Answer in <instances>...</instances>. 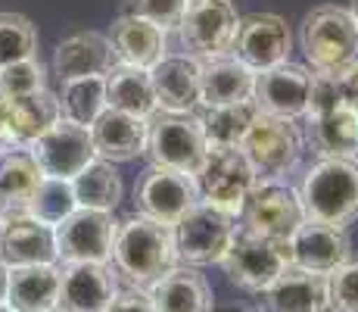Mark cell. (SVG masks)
<instances>
[{
  "label": "cell",
  "mask_w": 358,
  "mask_h": 312,
  "mask_svg": "<svg viewBox=\"0 0 358 312\" xmlns=\"http://www.w3.org/2000/svg\"><path fill=\"white\" fill-rule=\"evenodd\" d=\"M113 266L119 275L134 284V287H150L156 278L178 266V250L175 234L169 225L147 219V216H131L115 225L113 240Z\"/></svg>",
  "instance_id": "1"
},
{
  "label": "cell",
  "mask_w": 358,
  "mask_h": 312,
  "mask_svg": "<svg viewBox=\"0 0 358 312\" xmlns=\"http://www.w3.org/2000/svg\"><path fill=\"white\" fill-rule=\"evenodd\" d=\"M302 216L346 228L358 219V159L355 156H321L302 175L299 184Z\"/></svg>",
  "instance_id": "2"
},
{
  "label": "cell",
  "mask_w": 358,
  "mask_h": 312,
  "mask_svg": "<svg viewBox=\"0 0 358 312\" xmlns=\"http://www.w3.org/2000/svg\"><path fill=\"white\" fill-rule=\"evenodd\" d=\"M306 135L296 125V119H278V116L259 113L250 125L246 137L240 141V154L256 172V182H280L290 169H296Z\"/></svg>",
  "instance_id": "3"
},
{
  "label": "cell",
  "mask_w": 358,
  "mask_h": 312,
  "mask_svg": "<svg viewBox=\"0 0 358 312\" xmlns=\"http://www.w3.org/2000/svg\"><path fill=\"white\" fill-rule=\"evenodd\" d=\"M199 200L215 206L218 212L237 219L256 187V172L240 154V147H209L203 165L196 169Z\"/></svg>",
  "instance_id": "4"
},
{
  "label": "cell",
  "mask_w": 358,
  "mask_h": 312,
  "mask_svg": "<svg viewBox=\"0 0 358 312\" xmlns=\"http://www.w3.org/2000/svg\"><path fill=\"white\" fill-rule=\"evenodd\" d=\"M299 44L315 72H334L358 57V25L349 10L318 6L302 19Z\"/></svg>",
  "instance_id": "5"
},
{
  "label": "cell",
  "mask_w": 358,
  "mask_h": 312,
  "mask_svg": "<svg viewBox=\"0 0 358 312\" xmlns=\"http://www.w3.org/2000/svg\"><path fill=\"white\" fill-rule=\"evenodd\" d=\"M206 150H209V144H206L203 122L196 116L156 113L147 119V147H143V154L159 169L196 175V169L206 159Z\"/></svg>",
  "instance_id": "6"
},
{
  "label": "cell",
  "mask_w": 358,
  "mask_h": 312,
  "mask_svg": "<svg viewBox=\"0 0 358 312\" xmlns=\"http://www.w3.org/2000/svg\"><path fill=\"white\" fill-rule=\"evenodd\" d=\"M171 234H175L178 262H184V266H218L228 253L234 234H237V225L231 216L199 200L194 210H187L171 225Z\"/></svg>",
  "instance_id": "7"
},
{
  "label": "cell",
  "mask_w": 358,
  "mask_h": 312,
  "mask_svg": "<svg viewBox=\"0 0 358 312\" xmlns=\"http://www.w3.org/2000/svg\"><path fill=\"white\" fill-rule=\"evenodd\" d=\"M237 29L240 16L228 0H190L181 22H178L184 53L196 57L199 62L231 53Z\"/></svg>",
  "instance_id": "8"
},
{
  "label": "cell",
  "mask_w": 358,
  "mask_h": 312,
  "mask_svg": "<svg viewBox=\"0 0 358 312\" xmlns=\"http://www.w3.org/2000/svg\"><path fill=\"white\" fill-rule=\"evenodd\" d=\"M218 266L228 272V278L237 287L262 294L290 266V250H287L284 240H271V238L246 231V228H237L228 253H224V259Z\"/></svg>",
  "instance_id": "9"
},
{
  "label": "cell",
  "mask_w": 358,
  "mask_h": 312,
  "mask_svg": "<svg viewBox=\"0 0 358 312\" xmlns=\"http://www.w3.org/2000/svg\"><path fill=\"white\" fill-rule=\"evenodd\" d=\"M115 225L119 222H113V212L78 206L72 216H66L53 228L57 259L63 266H69V262H109Z\"/></svg>",
  "instance_id": "10"
},
{
  "label": "cell",
  "mask_w": 358,
  "mask_h": 312,
  "mask_svg": "<svg viewBox=\"0 0 358 312\" xmlns=\"http://www.w3.org/2000/svg\"><path fill=\"white\" fill-rule=\"evenodd\" d=\"M25 150H29L31 159L38 163L41 175L66 178V182H72L87 163L97 159L91 131H87L85 125H75L69 119H57L44 135L34 137Z\"/></svg>",
  "instance_id": "11"
},
{
  "label": "cell",
  "mask_w": 358,
  "mask_h": 312,
  "mask_svg": "<svg viewBox=\"0 0 358 312\" xmlns=\"http://www.w3.org/2000/svg\"><path fill=\"white\" fill-rule=\"evenodd\" d=\"M134 203H137L141 216L171 228L184 212L194 210L199 203L196 178L184 175V172H175V169L150 165L134 187Z\"/></svg>",
  "instance_id": "12"
},
{
  "label": "cell",
  "mask_w": 358,
  "mask_h": 312,
  "mask_svg": "<svg viewBox=\"0 0 358 312\" xmlns=\"http://www.w3.org/2000/svg\"><path fill=\"white\" fill-rule=\"evenodd\" d=\"M243 228L252 234H262V238L271 240H290V234L302 225V203L299 194L293 191L290 184L284 182H259L252 187L250 200H246L243 212Z\"/></svg>",
  "instance_id": "13"
},
{
  "label": "cell",
  "mask_w": 358,
  "mask_h": 312,
  "mask_svg": "<svg viewBox=\"0 0 358 312\" xmlns=\"http://www.w3.org/2000/svg\"><path fill=\"white\" fill-rule=\"evenodd\" d=\"M308 88H312V72L296 62H278L271 69L256 72L252 85V100L259 113L278 116V119H302L308 107Z\"/></svg>",
  "instance_id": "14"
},
{
  "label": "cell",
  "mask_w": 358,
  "mask_h": 312,
  "mask_svg": "<svg viewBox=\"0 0 358 312\" xmlns=\"http://www.w3.org/2000/svg\"><path fill=\"white\" fill-rule=\"evenodd\" d=\"M290 47L293 38L287 19H280L278 13H252V16L240 19L231 53L252 72H262V69H271L278 62H287Z\"/></svg>",
  "instance_id": "15"
},
{
  "label": "cell",
  "mask_w": 358,
  "mask_h": 312,
  "mask_svg": "<svg viewBox=\"0 0 358 312\" xmlns=\"http://www.w3.org/2000/svg\"><path fill=\"white\" fill-rule=\"evenodd\" d=\"M57 119V94H50L47 88L29 97H0V144L6 150H25Z\"/></svg>",
  "instance_id": "16"
},
{
  "label": "cell",
  "mask_w": 358,
  "mask_h": 312,
  "mask_svg": "<svg viewBox=\"0 0 358 312\" xmlns=\"http://www.w3.org/2000/svg\"><path fill=\"white\" fill-rule=\"evenodd\" d=\"M119 294V278L109 262H69L59 278V312H103Z\"/></svg>",
  "instance_id": "17"
},
{
  "label": "cell",
  "mask_w": 358,
  "mask_h": 312,
  "mask_svg": "<svg viewBox=\"0 0 358 312\" xmlns=\"http://www.w3.org/2000/svg\"><path fill=\"white\" fill-rule=\"evenodd\" d=\"M287 250H290V266L306 269V272L330 275L336 266H343L349 259V238L346 228L302 219V225L287 240Z\"/></svg>",
  "instance_id": "18"
},
{
  "label": "cell",
  "mask_w": 358,
  "mask_h": 312,
  "mask_svg": "<svg viewBox=\"0 0 358 312\" xmlns=\"http://www.w3.org/2000/svg\"><path fill=\"white\" fill-rule=\"evenodd\" d=\"M199 72L203 62L190 53H165V57L150 69V85L156 94V107L162 113H194L199 103Z\"/></svg>",
  "instance_id": "19"
},
{
  "label": "cell",
  "mask_w": 358,
  "mask_h": 312,
  "mask_svg": "<svg viewBox=\"0 0 358 312\" xmlns=\"http://www.w3.org/2000/svg\"><path fill=\"white\" fill-rule=\"evenodd\" d=\"M0 259L10 269L16 266H44L57 262L53 228L41 225L22 210L0 216Z\"/></svg>",
  "instance_id": "20"
},
{
  "label": "cell",
  "mask_w": 358,
  "mask_h": 312,
  "mask_svg": "<svg viewBox=\"0 0 358 312\" xmlns=\"http://www.w3.org/2000/svg\"><path fill=\"white\" fill-rule=\"evenodd\" d=\"M115 66V50L109 34L81 32L59 41L53 50V75L59 81L87 79V75H106Z\"/></svg>",
  "instance_id": "21"
},
{
  "label": "cell",
  "mask_w": 358,
  "mask_h": 312,
  "mask_svg": "<svg viewBox=\"0 0 358 312\" xmlns=\"http://www.w3.org/2000/svg\"><path fill=\"white\" fill-rule=\"evenodd\" d=\"M87 131H91L97 159H106L113 165L131 163L147 147V122L134 119L128 113H119V109H109V107L94 119V125Z\"/></svg>",
  "instance_id": "22"
},
{
  "label": "cell",
  "mask_w": 358,
  "mask_h": 312,
  "mask_svg": "<svg viewBox=\"0 0 358 312\" xmlns=\"http://www.w3.org/2000/svg\"><path fill=\"white\" fill-rule=\"evenodd\" d=\"M262 294L268 312H327V275L287 266Z\"/></svg>",
  "instance_id": "23"
},
{
  "label": "cell",
  "mask_w": 358,
  "mask_h": 312,
  "mask_svg": "<svg viewBox=\"0 0 358 312\" xmlns=\"http://www.w3.org/2000/svg\"><path fill=\"white\" fill-rule=\"evenodd\" d=\"M147 294L156 312H212V287L194 266H175Z\"/></svg>",
  "instance_id": "24"
},
{
  "label": "cell",
  "mask_w": 358,
  "mask_h": 312,
  "mask_svg": "<svg viewBox=\"0 0 358 312\" xmlns=\"http://www.w3.org/2000/svg\"><path fill=\"white\" fill-rule=\"evenodd\" d=\"M252 85H256V72L243 66L234 53L215 60H203V72H199V103L206 109L212 107H228V103H240L252 97Z\"/></svg>",
  "instance_id": "25"
},
{
  "label": "cell",
  "mask_w": 358,
  "mask_h": 312,
  "mask_svg": "<svg viewBox=\"0 0 358 312\" xmlns=\"http://www.w3.org/2000/svg\"><path fill=\"white\" fill-rule=\"evenodd\" d=\"M165 34L159 25L147 22L141 16H119L113 22L109 41H113L115 50V62H125V66H137V69H153L165 53Z\"/></svg>",
  "instance_id": "26"
},
{
  "label": "cell",
  "mask_w": 358,
  "mask_h": 312,
  "mask_svg": "<svg viewBox=\"0 0 358 312\" xmlns=\"http://www.w3.org/2000/svg\"><path fill=\"white\" fill-rule=\"evenodd\" d=\"M59 278H63V269L57 262L10 269L6 303L13 306V312H57Z\"/></svg>",
  "instance_id": "27"
},
{
  "label": "cell",
  "mask_w": 358,
  "mask_h": 312,
  "mask_svg": "<svg viewBox=\"0 0 358 312\" xmlns=\"http://www.w3.org/2000/svg\"><path fill=\"white\" fill-rule=\"evenodd\" d=\"M106 107L134 116V119H143V122L159 113L153 85H150V69L115 62L106 72Z\"/></svg>",
  "instance_id": "28"
},
{
  "label": "cell",
  "mask_w": 358,
  "mask_h": 312,
  "mask_svg": "<svg viewBox=\"0 0 358 312\" xmlns=\"http://www.w3.org/2000/svg\"><path fill=\"white\" fill-rule=\"evenodd\" d=\"M308 122V135L321 156H355L358 154V107H334Z\"/></svg>",
  "instance_id": "29"
},
{
  "label": "cell",
  "mask_w": 358,
  "mask_h": 312,
  "mask_svg": "<svg viewBox=\"0 0 358 312\" xmlns=\"http://www.w3.org/2000/svg\"><path fill=\"white\" fill-rule=\"evenodd\" d=\"M72 191H75V200L78 206L85 210H103V212H113L115 206L122 203V175L115 172L113 163L106 159H94L87 163L78 175L72 178Z\"/></svg>",
  "instance_id": "30"
},
{
  "label": "cell",
  "mask_w": 358,
  "mask_h": 312,
  "mask_svg": "<svg viewBox=\"0 0 358 312\" xmlns=\"http://www.w3.org/2000/svg\"><path fill=\"white\" fill-rule=\"evenodd\" d=\"M38 182H41V169L29 150H6L0 156V216L25 210Z\"/></svg>",
  "instance_id": "31"
},
{
  "label": "cell",
  "mask_w": 358,
  "mask_h": 312,
  "mask_svg": "<svg viewBox=\"0 0 358 312\" xmlns=\"http://www.w3.org/2000/svg\"><path fill=\"white\" fill-rule=\"evenodd\" d=\"M57 103H59V119L91 128L94 119L106 109V75H87V79L63 81Z\"/></svg>",
  "instance_id": "32"
},
{
  "label": "cell",
  "mask_w": 358,
  "mask_h": 312,
  "mask_svg": "<svg viewBox=\"0 0 358 312\" xmlns=\"http://www.w3.org/2000/svg\"><path fill=\"white\" fill-rule=\"evenodd\" d=\"M259 107L256 100H240V103H228V107H212L203 116V135L209 147H240V141L246 137L250 125L256 122Z\"/></svg>",
  "instance_id": "33"
},
{
  "label": "cell",
  "mask_w": 358,
  "mask_h": 312,
  "mask_svg": "<svg viewBox=\"0 0 358 312\" xmlns=\"http://www.w3.org/2000/svg\"><path fill=\"white\" fill-rule=\"evenodd\" d=\"M78 210V200H75V191H72V182L66 178H50V175H41L38 187L31 191L29 203H25V216H31L34 222L47 228H57L66 216Z\"/></svg>",
  "instance_id": "34"
},
{
  "label": "cell",
  "mask_w": 358,
  "mask_h": 312,
  "mask_svg": "<svg viewBox=\"0 0 358 312\" xmlns=\"http://www.w3.org/2000/svg\"><path fill=\"white\" fill-rule=\"evenodd\" d=\"M38 53V29L19 13H0V69Z\"/></svg>",
  "instance_id": "35"
},
{
  "label": "cell",
  "mask_w": 358,
  "mask_h": 312,
  "mask_svg": "<svg viewBox=\"0 0 358 312\" xmlns=\"http://www.w3.org/2000/svg\"><path fill=\"white\" fill-rule=\"evenodd\" d=\"M327 312H358V259H346L327 275Z\"/></svg>",
  "instance_id": "36"
},
{
  "label": "cell",
  "mask_w": 358,
  "mask_h": 312,
  "mask_svg": "<svg viewBox=\"0 0 358 312\" xmlns=\"http://www.w3.org/2000/svg\"><path fill=\"white\" fill-rule=\"evenodd\" d=\"M41 88H44V66L38 62V57L0 69V97H29Z\"/></svg>",
  "instance_id": "37"
},
{
  "label": "cell",
  "mask_w": 358,
  "mask_h": 312,
  "mask_svg": "<svg viewBox=\"0 0 358 312\" xmlns=\"http://www.w3.org/2000/svg\"><path fill=\"white\" fill-rule=\"evenodd\" d=\"M187 4L190 0H128V13L159 25L162 32H169V29H178Z\"/></svg>",
  "instance_id": "38"
},
{
  "label": "cell",
  "mask_w": 358,
  "mask_h": 312,
  "mask_svg": "<svg viewBox=\"0 0 358 312\" xmlns=\"http://www.w3.org/2000/svg\"><path fill=\"white\" fill-rule=\"evenodd\" d=\"M330 79H334V88H336L340 103H346V107H358V57L352 62H346V66L334 69Z\"/></svg>",
  "instance_id": "39"
},
{
  "label": "cell",
  "mask_w": 358,
  "mask_h": 312,
  "mask_svg": "<svg viewBox=\"0 0 358 312\" xmlns=\"http://www.w3.org/2000/svg\"><path fill=\"white\" fill-rule=\"evenodd\" d=\"M103 312H156V309H153V303H150L147 287H134V284H131L128 290H119Z\"/></svg>",
  "instance_id": "40"
},
{
  "label": "cell",
  "mask_w": 358,
  "mask_h": 312,
  "mask_svg": "<svg viewBox=\"0 0 358 312\" xmlns=\"http://www.w3.org/2000/svg\"><path fill=\"white\" fill-rule=\"evenodd\" d=\"M6 287H10V266L0 259V303H6Z\"/></svg>",
  "instance_id": "41"
},
{
  "label": "cell",
  "mask_w": 358,
  "mask_h": 312,
  "mask_svg": "<svg viewBox=\"0 0 358 312\" xmlns=\"http://www.w3.org/2000/svg\"><path fill=\"white\" fill-rule=\"evenodd\" d=\"M215 312H256V309H250V306H224V309H215Z\"/></svg>",
  "instance_id": "42"
},
{
  "label": "cell",
  "mask_w": 358,
  "mask_h": 312,
  "mask_svg": "<svg viewBox=\"0 0 358 312\" xmlns=\"http://www.w3.org/2000/svg\"><path fill=\"white\" fill-rule=\"evenodd\" d=\"M349 13H352V19H355V25H358V0H352V10H349Z\"/></svg>",
  "instance_id": "43"
},
{
  "label": "cell",
  "mask_w": 358,
  "mask_h": 312,
  "mask_svg": "<svg viewBox=\"0 0 358 312\" xmlns=\"http://www.w3.org/2000/svg\"><path fill=\"white\" fill-rule=\"evenodd\" d=\"M0 312H13V306L10 303H0Z\"/></svg>",
  "instance_id": "44"
},
{
  "label": "cell",
  "mask_w": 358,
  "mask_h": 312,
  "mask_svg": "<svg viewBox=\"0 0 358 312\" xmlns=\"http://www.w3.org/2000/svg\"><path fill=\"white\" fill-rule=\"evenodd\" d=\"M6 154V147H3V144H0V156H3Z\"/></svg>",
  "instance_id": "45"
},
{
  "label": "cell",
  "mask_w": 358,
  "mask_h": 312,
  "mask_svg": "<svg viewBox=\"0 0 358 312\" xmlns=\"http://www.w3.org/2000/svg\"><path fill=\"white\" fill-rule=\"evenodd\" d=\"M355 159H358V154H355Z\"/></svg>",
  "instance_id": "46"
}]
</instances>
